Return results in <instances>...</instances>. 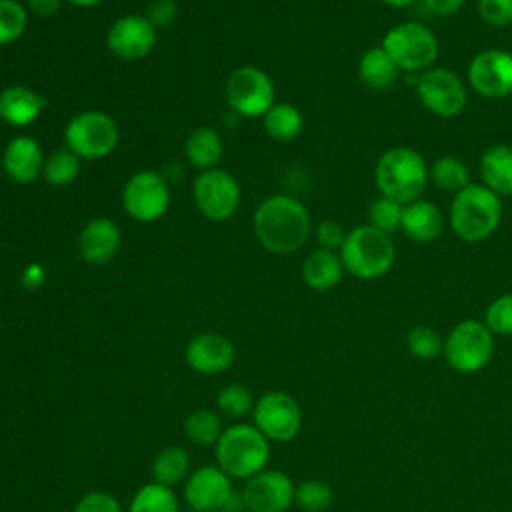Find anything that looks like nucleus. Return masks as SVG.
<instances>
[{
    "mask_svg": "<svg viewBox=\"0 0 512 512\" xmlns=\"http://www.w3.org/2000/svg\"><path fill=\"white\" fill-rule=\"evenodd\" d=\"M190 470V456L182 446H168L162 448L156 458L152 460V478L164 486H176L188 476Z\"/></svg>",
    "mask_w": 512,
    "mask_h": 512,
    "instance_id": "28",
    "label": "nucleus"
},
{
    "mask_svg": "<svg viewBox=\"0 0 512 512\" xmlns=\"http://www.w3.org/2000/svg\"><path fill=\"white\" fill-rule=\"evenodd\" d=\"M184 432L198 446H214L222 434V424L216 412L208 408L192 410L184 420Z\"/></svg>",
    "mask_w": 512,
    "mask_h": 512,
    "instance_id": "32",
    "label": "nucleus"
},
{
    "mask_svg": "<svg viewBox=\"0 0 512 512\" xmlns=\"http://www.w3.org/2000/svg\"><path fill=\"white\" fill-rule=\"evenodd\" d=\"M28 26V8L20 0H0V46L16 42Z\"/></svg>",
    "mask_w": 512,
    "mask_h": 512,
    "instance_id": "34",
    "label": "nucleus"
},
{
    "mask_svg": "<svg viewBox=\"0 0 512 512\" xmlns=\"http://www.w3.org/2000/svg\"><path fill=\"white\" fill-rule=\"evenodd\" d=\"M216 466L230 478L248 480L266 468L270 440L254 424H232L214 444Z\"/></svg>",
    "mask_w": 512,
    "mask_h": 512,
    "instance_id": "4",
    "label": "nucleus"
},
{
    "mask_svg": "<svg viewBox=\"0 0 512 512\" xmlns=\"http://www.w3.org/2000/svg\"><path fill=\"white\" fill-rule=\"evenodd\" d=\"M120 226L106 216L92 218L84 224L78 236V252L86 264H108L120 250Z\"/></svg>",
    "mask_w": 512,
    "mask_h": 512,
    "instance_id": "19",
    "label": "nucleus"
},
{
    "mask_svg": "<svg viewBox=\"0 0 512 512\" xmlns=\"http://www.w3.org/2000/svg\"><path fill=\"white\" fill-rule=\"evenodd\" d=\"M64 2H70L72 6H78V8H94L104 0H64Z\"/></svg>",
    "mask_w": 512,
    "mask_h": 512,
    "instance_id": "47",
    "label": "nucleus"
},
{
    "mask_svg": "<svg viewBox=\"0 0 512 512\" xmlns=\"http://www.w3.org/2000/svg\"><path fill=\"white\" fill-rule=\"evenodd\" d=\"M80 158L64 148L52 150L46 158H44V168H42V178L54 186V188H64L68 184H72L78 174H80Z\"/></svg>",
    "mask_w": 512,
    "mask_h": 512,
    "instance_id": "30",
    "label": "nucleus"
},
{
    "mask_svg": "<svg viewBox=\"0 0 512 512\" xmlns=\"http://www.w3.org/2000/svg\"><path fill=\"white\" fill-rule=\"evenodd\" d=\"M476 12L486 26L506 28L512 24V0H478Z\"/></svg>",
    "mask_w": 512,
    "mask_h": 512,
    "instance_id": "39",
    "label": "nucleus"
},
{
    "mask_svg": "<svg viewBox=\"0 0 512 512\" xmlns=\"http://www.w3.org/2000/svg\"><path fill=\"white\" fill-rule=\"evenodd\" d=\"M158 40V28L144 14H126L116 18L106 32L108 50L120 60L146 58Z\"/></svg>",
    "mask_w": 512,
    "mask_h": 512,
    "instance_id": "15",
    "label": "nucleus"
},
{
    "mask_svg": "<svg viewBox=\"0 0 512 512\" xmlns=\"http://www.w3.org/2000/svg\"><path fill=\"white\" fill-rule=\"evenodd\" d=\"M262 124L266 134L276 142H292L304 128L302 112L290 102H276L264 116Z\"/></svg>",
    "mask_w": 512,
    "mask_h": 512,
    "instance_id": "27",
    "label": "nucleus"
},
{
    "mask_svg": "<svg viewBox=\"0 0 512 512\" xmlns=\"http://www.w3.org/2000/svg\"><path fill=\"white\" fill-rule=\"evenodd\" d=\"M294 502L304 512H324L334 502V490L326 482L310 478V480H304L296 486Z\"/></svg>",
    "mask_w": 512,
    "mask_h": 512,
    "instance_id": "35",
    "label": "nucleus"
},
{
    "mask_svg": "<svg viewBox=\"0 0 512 512\" xmlns=\"http://www.w3.org/2000/svg\"><path fill=\"white\" fill-rule=\"evenodd\" d=\"M468 86L484 98H504L512 94V52L486 48L472 56L468 64Z\"/></svg>",
    "mask_w": 512,
    "mask_h": 512,
    "instance_id": "14",
    "label": "nucleus"
},
{
    "mask_svg": "<svg viewBox=\"0 0 512 512\" xmlns=\"http://www.w3.org/2000/svg\"><path fill=\"white\" fill-rule=\"evenodd\" d=\"M358 76L366 88L382 92L390 90L398 82L400 68L382 46H372L364 50L358 60Z\"/></svg>",
    "mask_w": 512,
    "mask_h": 512,
    "instance_id": "25",
    "label": "nucleus"
},
{
    "mask_svg": "<svg viewBox=\"0 0 512 512\" xmlns=\"http://www.w3.org/2000/svg\"><path fill=\"white\" fill-rule=\"evenodd\" d=\"M122 206L136 222L150 224L160 220L170 206V186L166 178L154 170L132 174L122 188Z\"/></svg>",
    "mask_w": 512,
    "mask_h": 512,
    "instance_id": "12",
    "label": "nucleus"
},
{
    "mask_svg": "<svg viewBox=\"0 0 512 512\" xmlns=\"http://www.w3.org/2000/svg\"><path fill=\"white\" fill-rule=\"evenodd\" d=\"M216 406L228 418H242L254 408L252 392L242 384H228L218 392Z\"/></svg>",
    "mask_w": 512,
    "mask_h": 512,
    "instance_id": "36",
    "label": "nucleus"
},
{
    "mask_svg": "<svg viewBox=\"0 0 512 512\" xmlns=\"http://www.w3.org/2000/svg\"><path fill=\"white\" fill-rule=\"evenodd\" d=\"M224 152V144L220 134L210 126H200L192 130L184 142V156L190 166L200 172L216 168Z\"/></svg>",
    "mask_w": 512,
    "mask_h": 512,
    "instance_id": "26",
    "label": "nucleus"
},
{
    "mask_svg": "<svg viewBox=\"0 0 512 512\" xmlns=\"http://www.w3.org/2000/svg\"><path fill=\"white\" fill-rule=\"evenodd\" d=\"M236 356V348L230 338L220 332H202L190 338L184 350L186 364L198 374H222Z\"/></svg>",
    "mask_w": 512,
    "mask_h": 512,
    "instance_id": "18",
    "label": "nucleus"
},
{
    "mask_svg": "<svg viewBox=\"0 0 512 512\" xmlns=\"http://www.w3.org/2000/svg\"><path fill=\"white\" fill-rule=\"evenodd\" d=\"M406 346L412 356L420 360L436 358L444 352V340L438 336L436 330L428 326H416L406 336Z\"/></svg>",
    "mask_w": 512,
    "mask_h": 512,
    "instance_id": "37",
    "label": "nucleus"
},
{
    "mask_svg": "<svg viewBox=\"0 0 512 512\" xmlns=\"http://www.w3.org/2000/svg\"><path fill=\"white\" fill-rule=\"evenodd\" d=\"M430 170V180L434 182L436 188L444 192H460L470 184V170L466 162H462L458 156H440L432 162Z\"/></svg>",
    "mask_w": 512,
    "mask_h": 512,
    "instance_id": "29",
    "label": "nucleus"
},
{
    "mask_svg": "<svg viewBox=\"0 0 512 512\" xmlns=\"http://www.w3.org/2000/svg\"><path fill=\"white\" fill-rule=\"evenodd\" d=\"M252 228L258 244L280 256L300 250L312 234L308 208L290 194L264 198L254 210Z\"/></svg>",
    "mask_w": 512,
    "mask_h": 512,
    "instance_id": "1",
    "label": "nucleus"
},
{
    "mask_svg": "<svg viewBox=\"0 0 512 512\" xmlns=\"http://www.w3.org/2000/svg\"><path fill=\"white\" fill-rule=\"evenodd\" d=\"M400 230L406 238L418 244L436 240L444 230V216L436 204L424 198H416L404 204Z\"/></svg>",
    "mask_w": 512,
    "mask_h": 512,
    "instance_id": "22",
    "label": "nucleus"
},
{
    "mask_svg": "<svg viewBox=\"0 0 512 512\" xmlns=\"http://www.w3.org/2000/svg\"><path fill=\"white\" fill-rule=\"evenodd\" d=\"M480 180L498 196L512 194V146L492 144L482 152Z\"/></svg>",
    "mask_w": 512,
    "mask_h": 512,
    "instance_id": "24",
    "label": "nucleus"
},
{
    "mask_svg": "<svg viewBox=\"0 0 512 512\" xmlns=\"http://www.w3.org/2000/svg\"><path fill=\"white\" fill-rule=\"evenodd\" d=\"M294 492L296 486L288 474L264 468L246 480L240 494L248 512H286Z\"/></svg>",
    "mask_w": 512,
    "mask_h": 512,
    "instance_id": "16",
    "label": "nucleus"
},
{
    "mask_svg": "<svg viewBox=\"0 0 512 512\" xmlns=\"http://www.w3.org/2000/svg\"><path fill=\"white\" fill-rule=\"evenodd\" d=\"M120 142L116 120L102 110L74 114L64 128V146L80 160H100L114 152Z\"/></svg>",
    "mask_w": 512,
    "mask_h": 512,
    "instance_id": "7",
    "label": "nucleus"
},
{
    "mask_svg": "<svg viewBox=\"0 0 512 512\" xmlns=\"http://www.w3.org/2000/svg\"><path fill=\"white\" fill-rule=\"evenodd\" d=\"M254 426L268 438L276 442H288L296 438L302 428V410L298 402L280 390L262 394L252 408Z\"/></svg>",
    "mask_w": 512,
    "mask_h": 512,
    "instance_id": "13",
    "label": "nucleus"
},
{
    "mask_svg": "<svg viewBox=\"0 0 512 512\" xmlns=\"http://www.w3.org/2000/svg\"><path fill=\"white\" fill-rule=\"evenodd\" d=\"M346 234H348V230H344V226L334 220H322L314 228V238H316L318 248L332 250V252H340V248L346 240Z\"/></svg>",
    "mask_w": 512,
    "mask_h": 512,
    "instance_id": "40",
    "label": "nucleus"
},
{
    "mask_svg": "<svg viewBox=\"0 0 512 512\" xmlns=\"http://www.w3.org/2000/svg\"><path fill=\"white\" fill-rule=\"evenodd\" d=\"M62 2L64 0H26V8L36 16H52L60 10Z\"/></svg>",
    "mask_w": 512,
    "mask_h": 512,
    "instance_id": "45",
    "label": "nucleus"
},
{
    "mask_svg": "<svg viewBox=\"0 0 512 512\" xmlns=\"http://www.w3.org/2000/svg\"><path fill=\"white\" fill-rule=\"evenodd\" d=\"M192 198L204 218L212 222H224L236 214L242 192L238 180L230 172L222 168H210L194 178Z\"/></svg>",
    "mask_w": 512,
    "mask_h": 512,
    "instance_id": "11",
    "label": "nucleus"
},
{
    "mask_svg": "<svg viewBox=\"0 0 512 512\" xmlns=\"http://www.w3.org/2000/svg\"><path fill=\"white\" fill-rule=\"evenodd\" d=\"M128 512H178V498L170 486L152 480L132 496Z\"/></svg>",
    "mask_w": 512,
    "mask_h": 512,
    "instance_id": "31",
    "label": "nucleus"
},
{
    "mask_svg": "<svg viewBox=\"0 0 512 512\" xmlns=\"http://www.w3.org/2000/svg\"><path fill=\"white\" fill-rule=\"evenodd\" d=\"M502 222V200L484 184H468L454 194L448 210L452 232L464 242H482L490 238Z\"/></svg>",
    "mask_w": 512,
    "mask_h": 512,
    "instance_id": "3",
    "label": "nucleus"
},
{
    "mask_svg": "<svg viewBox=\"0 0 512 512\" xmlns=\"http://www.w3.org/2000/svg\"><path fill=\"white\" fill-rule=\"evenodd\" d=\"M430 180L424 156L410 146H392L384 150L374 166V182L382 196L408 204L422 196Z\"/></svg>",
    "mask_w": 512,
    "mask_h": 512,
    "instance_id": "2",
    "label": "nucleus"
},
{
    "mask_svg": "<svg viewBox=\"0 0 512 512\" xmlns=\"http://www.w3.org/2000/svg\"><path fill=\"white\" fill-rule=\"evenodd\" d=\"M226 104L240 116H264L276 104L274 82L258 66H240L232 70L224 86Z\"/></svg>",
    "mask_w": 512,
    "mask_h": 512,
    "instance_id": "10",
    "label": "nucleus"
},
{
    "mask_svg": "<svg viewBox=\"0 0 512 512\" xmlns=\"http://www.w3.org/2000/svg\"><path fill=\"white\" fill-rule=\"evenodd\" d=\"M442 354L456 372H478L494 354V334L484 322L466 318L448 332Z\"/></svg>",
    "mask_w": 512,
    "mask_h": 512,
    "instance_id": "8",
    "label": "nucleus"
},
{
    "mask_svg": "<svg viewBox=\"0 0 512 512\" xmlns=\"http://www.w3.org/2000/svg\"><path fill=\"white\" fill-rule=\"evenodd\" d=\"M44 280H46V272H44V268H42L40 264H36V262L28 264V266L24 268V272H22V286H26V288H30V290L40 288V286L44 284Z\"/></svg>",
    "mask_w": 512,
    "mask_h": 512,
    "instance_id": "44",
    "label": "nucleus"
},
{
    "mask_svg": "<svg viewBox=\"0 0 512 512\" xmlns=\"http://www.w3.org/2000/svg\"><path fill=\"white\" fill-rule=\"evenodd\" d=\"M218 512H226V510H218Z\"/></svg>",
    "mask_w": 512,
    "mask_h": 512,
    "instance_id": "48",
    "label": "nucleus"
},
{
    "mask_svg": "<svg viewBox=\"0 0 512 512\" xmlns=\"http://www.w3.org/2000/svg\"><path fill=\"white\" fill-rule=\"evenodd\" d=\"M42 146L30 136L12 138L2 152L4 174L16 184H32L42 176L44 168Z\"/></svg>",
    "mask_w": 512,
    "mask_h": 512,
    "instance_id": "20",
    "label": "nucleus"
},
{
    "mask_svg": "<svg viewBox=\"0 0 512 512\" xmlns=\"http://www.w3.org/2000/svg\"><path fill=\"white\" fill-rule=\"evenodd\" d=\"M380 46L388 52L400 72L420 74L434 66L440 46L432 28L422 22L406 20L392 26Z\"/></svg>",
    "mask_w": 512,
    "mask_h": 512,
    "instance_id": "6",
    "label": "nucleus"
},
{
    "mask_svg": "<svg viewBox=\"0 0 512 512\" xmlns=\"http://www.w3.org/2000/svg\"><path fill=\"white\" fill-rule=\"evenodd\" d=\"M420 2L436 16H450V14H456L466 0H420Z\"/></svg>",
    "mask_w": 512,
    "mask_h": 512,
    "instance_id": "43",
    "label": "nucleus"
},
{
    "mask_svg": "<svg viewBox=\"0 0 512 512\" xmlns=\"http://www.w3.org/2000/svg\"><path fill=\"white\" fill-rule=\"evenodd\" d=\"M176 14H178L176 0H150L148 10H146L144 16L156 28H164V26H170L176 20Z\"/></svg>",
    "mask_w": 512,
    "mask_h": 512,
    "instance_id": "42",
    "label": "nucleus"
},
{
    "mask_svg": "<svg viewBox=\"0 0 512 512\" xmlns=\"http://www.w3.org/2000/svg\"><path fill=\"white\" fill-rule=\"evenodd\" d=\"M344 270L358 280H378L394 264L396 248L392 236L376 230L370 224H360L348 230L340 248Z\"/></svg>",
    "mask_w": 512,
    "mask_h": 512,
    "instance_id": "5",
    "label": "nucleus"
},
{
    "mask_svg": "<svg viewBox=\"0 0 512 512\" xmlns=\"http://www.w3.org/2000/svg\"><path fill=\"white\" fill-rule=\"evenodd\" d=\"M484 324L492 334H512V294H502L488 304Z\"/></svg>",
    "mask_w": 512,
    "mask_h": 512,
    "instance_id": "38",
    "label": "nucleus"
},
{
    "mask_svg": "<svg viewBox=\"0 0 512 512\" xmlns=\"http://www.w3.org/2000/svg\"><path fill=\"white\" fill-rule=\"evenodd\" d=\"M44 106V96L22 84L6 86L0 92V120L14 128L34 124L44 112Z\"/></svg>",
    "mask_w": 512,
    "mask_h": 512,
    "instance_id": "21",
    "label": "nucleus"
},
{
    "mask_svg": "<svg viewBox=\"0 0 512 512\" xmlns=\"http://www.w3.org/2000/svg\"><path fill=\"white\" fill-rule=\"evenodd\" d=\"M380 2L388 8H408V6L416 4L418 0H380Z\"/></svg>",
    "mask_w": 512,
    "mask_h": 512,
    "instance_id": "46",
    "label": "nucleus"
},
{
    "mask_svg": "<svg viewBox=\"0 0 512 512\" xmlns=\"http://www.w3.org/2000/svg\"><path fill=\"white\" fill-rule=\"evenodd\" d=\"M414 90L420 104L438 118L458 116L468 102L466 82L444 66H432L416 74Z\"/></svg>",
    "mask_w": 512,
    "mask_h": 512,
    "instance_id": "9",
    "label": "nucleus"
},
{
    "mask_svg": "<svg viewBox=\"0 0 512 512\" xmlns=\"http://www.w3.org/2000/svg\"><path fill=\"white\" fill-rule=\"evenodd\" d=\"M402 210L404 204L388 198V196H376L370 204H368V222L370 226H374L380 232L386 234H394L400 230V222H402Z\"/></svg>",
    "mask_w": 512,
    "mask_h": 512,
    "instance_id": "33",
    "label": "nucleus"
},
{
    "mask_svg": "<svg viewBox=\"0 0 512 512\" xmlns=\"http://www.w3.org/2000/svg\"><path fill=\"white\" fill-rule=\"evenodd\" d=\"M232 494V478L218 466H200L184 484V500L192 512L224 510Z\"/></svg>",
    "mask_w": 512,
    "mask_h": 512,
    "instance_id": "17",
    "label": "nucleus"
},
{
    "mask_svg": "<svg viewBox=\"0 0 512 512\" xmlns=\"http://www.w3.org/2000/svg\"><path fill=\"white\" fill-rule=\"evenodd\" d=\"M344 264L338 252L316 248L302 262V280L308 288L326 292L340 284L344 276Z\"/></svg>",
    "mask_w": 512,
    "mask_h": 512,
    "instance_id": "23",
    "label": "nucleus"
},
{
    "mask_svg": "<svg viewBox=\"0 0 512 512\" xmlns=\"http://www.w3.org/2000/svg\"><path fill=\"white\" fill-rule=\"evenodd\" d=\"M74 512H122V506L110 492L92 490L76 502Z\"/></svg>",
    "mask_w": 512,
    "mask_h": 512,
    "instance_id": "41",
    "label": "nucleus"
}]
</instances>
